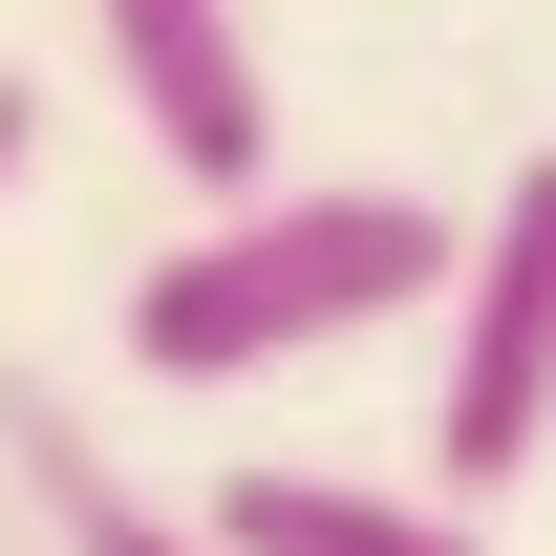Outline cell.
<instances>
[{"label":"cell","instance_id":"obj_1","mask_svg":"<svg viewBox=\"0 0 556 556\" xmlns=\"http://www.w3.org/2000/svg\"><path fill=\"white\" fill-rule=\"evenodd\" d=\"M450 278H471V236L428 193H257V214H214V236H172L129 278V364L150 386H257L300 343H364V321L450 300Z\"/></svg>","mask_w":556,"mask_h":556},{"label":"cell","instance_id":"obj_2","mask_svg":"<svg viewBox=\"0 0 556 556\" xmlns=\"http://www.w3.org/2000/svg\"><path fill=\"white\" fill-rule=\"evenodd\" d=\"M535 428H556V150H514V193L471 214V278H450V386H428L450 514L535 471Z\"/></svg>","mask_w":556,"mask_h":556},{"label":"cell","instance_id":"obj_5","mask_svg":"<svg viewBox=\"0 0 556 556\" xmlns=\"http://www.w3.org/2000/svg\"><path fill=\"white\" fill-rule=\"evenodd\" d=\"M0 471H22V514H43L65 556H214V535H172V514H150V492L108 471V450H86L43 386H0Z\"/></svg>","mask_w":556,"mask_h":556},{"label":"cell","instance_id":"obj_4","mask_svg":"<svg viewBox=\"0 0 556 556\" xmlns=\"http://www.w3.org/2000/svg\"><path fill=\"white\" fill-rule=\"evenodd\" d=\"M214 556H471V514L450 492H364V471H236Z\"/></svg>","mask_w":556,"mask_h":556},{"label":"cell","instance_id":"obj_3","mask_svg":"<svg viewBox=\"0 0 556 556\" xmlns=\"http://www.w3.org/2000/svg\"><path fill=\"white\" fill-rule=\"evenodd\" d=\"M86 22H108L129 129L172 150L214 214H257V193H278V86H257V22H236V0H86Z\"/></svg>","mask_w":556,"mask_h":556},{"label":"cell","instance_id":"obj_6","mask_svg":"<svg viewBox=\"0 0 556 556\" xmlns=\"http://www.w3.org/2000/svg\"><path fill=\"white\" fill-rule=\"evenodd\" d=\"M0 172H22V86H0Z\"/></svg>","mask_w":556,"mask_h":556}]
</instances>
